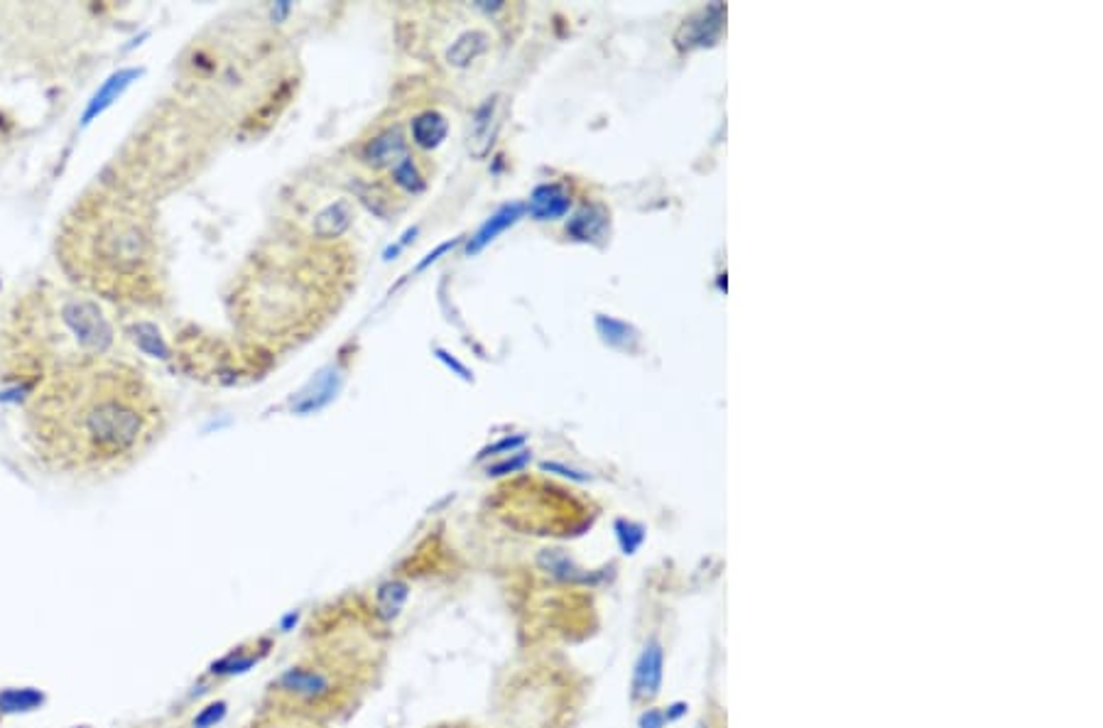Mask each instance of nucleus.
<instances>
[{"label": "nucleus", "instance_id": "obj_8", "mask_svg": "<svg viewBox=\"0 0 1103 728\" xmlns=\"http://www.w3.org/2000/svg\"><path fill=\"white\" fill-rule=\"evenodd\" d=\"M363 162L376 169L398 167L400 162L407 157V140L400 128H388L373 140H368L363 153H360Z\"/></svg>", "mask_w": 1103, "mask_h": 728}, {"label": "nucleus", "instance_id": "obj_18", "mask_svg": "<svg viewBox=\"0 0 1103 728\" xmlns=\"http://www.w3.org/2000/svg\"><path fill=\"white\" fill-rule=\"evenodd\" d=\"M596 327H598V334L604 337L605 344L611 346H628L630 341H636V331L630 329L628 324L618 322V319H611V316H598L596 319Z\"/></svg>", "mask_w": 1103, "mask_h": 728}, {"label": "nucleus", "instance_id": "obj_21", "mask_svg": "<svg viewBox=\"0 0 1103 728\" xmlns=\"http://www.w3.org/2000/svg\"><path fill=\"white\" fill-rule=\"evenodd\" d=\"M530 452H513L508 454V456H503L500 461H496V464H488V468H486V476L488 478H500V476H510V474H520L522 468L530 464Z\"/></svg>", "mask_w": 1103, "mask_h": 728}, {"label": "nucleus", "instance_id": "obj_17", "mask_svg": "<svg viewBox=\"0 0 1103 728\" xmlns=\"http://www.w3.org/2000/svg\"><path fill=\"white\" fill-rule=\"evenodd\" d=\"M45 701V697L37 690H5L0 691V712L16 713V712H32Z\"/></svg>", "mask_w": 1103, "mask_h": 728}, {"label": "nucleus", "instance_id": "obj_9", "mask_svg": "<svg viewBox=\"0 0 1103 728\" xmlns=\"http://www.w3.org/2000/svg\"><path fill=\"white\" fill-rule=\"evenodd\" d=\"M572 207V197L562 185L552 182V185H540L530 197L528 211L537 221H554L562 219Z\"/></svg>", "mask_w": 1103, "mask_h": 728}, {"label": "nucleus", "instance_id": "obj_4", "mask_svg": "<svg viewBox=\"0 0 1103 728\" xmlns=\"http://www.w3.org/2000/svg\"><path fill=\"white\" fill-rule=\"evenodd\" d=\"M503 115H506V101L500 93H493L490 99H486L481 106L476 108L471 125H468V153L476 160H486L488 153L498 140V133L503 128Z\"/></svg>", "mask_w": 1103, "mask_h": 728}, {"label": "nucleus", "instance_id": "obj_5", "mask_svg": "<svg viewBox=\"0 0 1103 728\" xmlns=\"http://www.w3.org/2000/svg\"><path fill=\"white\" fill-rule=\"evenodd\" d=\"M662 675H665V650L658 640H648L633 667L630 680V701L633 704H650L662 690Z\"/></svg>", "mask_w": 1103, "mask_h": 728}, {"label": "nucleus", "instance_id": "obj_16", "mask_svg": "<svg viewBox=\"0 0 1103 728\" xmlns=\"http://www.w3.org/2000/svg\"><path fill=\"white\" fill-rule=\"evenodd\" d=\"M605 223H608V216H605L604 209L584 207L582 211L569 221L567 233L569 236H574L576 241H594V238H598L604 233Z\"/></svg>", "mask_w": 1103, "mask_h": 728}, {"label": "nucleus", "instance_id": "obj_30", "mask_svg": "<svg viewBox=\"0 0 1103 728\" xmlns=\"http://www.w3.org/2000/svg\"><path fill=\"white\" fill-rule=\"evenodd\" d=\"M297 621H299L297 611H290V614L284 616V618H283V630H284V633H287V630L294 628V626H297Z\"/></svg>", "mask_w": 1103, "mask_h": 728}, {"label": "nucleus", "instance_id": "obj_15", "mask_svg": "<svg viewBox=\"0 0 1103 728\" xmlns=\"http://www.w3.org/2000/svg\"><path fill=\"white\" fill-rule=\"evenodd\" d=\"M537 564H540V569H542L544 574L562 579V582H589V574H584L582 569L576 567L574 562L569 560L564 552H560V550H544V552L537 557Z\"/></svg>", "mask_w": 1103, "mask_h": 728}, {"label": "nucleus", "instance_id": "obj_23", "mask_svg": "<svg viewBox=\"0 0 1103 728\" xmlns=\"http://www.w3.org/2000/svg\"><path fill=\"white\" fill-rule=\"evenodd\" d=\"M255 665V658H245V655H241V652H230L229 658H223L221 662H216L214 665V672H219V675H238V672H245V669H251V667Z\"/></svg>", "mask_w": 1103, "mask_h": 728}, {"label": "nucleus", "instance_id": "obj_7", "mask_svg": "<svg viewBox=\"0 0 1103 728\" xmlns=\"http://www.w3.org/2000/svg\"><path fill=\"white\" fill-rule=\"evenodd\" d=\"M721 23H723V5L713 3L709 8L699 10L697 16H691L690 20H684V25L677 32V47L682 49H691V47L713 45V39L719 37Z\"/></svg>", "mask_w": 1103, "mask_h": 728}, {"label": "nucleus", "instance_id": "obj_14", "mask_svg": "<svg viewBox=\"0 0 1103 728\" xmlns=\"http://www.w3.org/2000/svg\"><path fill=\"white\" fill-rule=\"evenodd\" d=\"M522 211H525V207L518 204V201H515V204H508V207H503V209H498L496 214L490 216L488 221L483 223L481 229L476 230V236L468 241V253H478L483 246H488L493 238L500 236L503 230L510 229V226L520 219Z\"/></svg>", "mask_w": 1103, "mask_h": 728}, {"label": "nucleus", "instance_id": "obj_2", "mask_svg": "<svg viewBox=\"0 0 1103 728\" xmlns=\"http://www.w3.org/2000/svg\"><path fill=\"white\" fill-rule=\"evenodd\" d=\"M57 261L74 287L103 305H143L157 294L153 219L115 187H93L70 209L57 233Z\"/></svg>", "mask_w": 1103, "mask_h": 728}, {"label": "nucleus", "instance_id": "obj_24", "mask_svg": "<svg viewBox=\"0 0 1103 728\" xmlns=\"http://www.w3.org/2000/svg\"><path fill=\"white\" fill-rule=\"evenodd\" d=\"M525 444V437H506L500 439V442H496V444L486 446L481 454H478V461L481 459H488V456H508V454H513L515 449H520V446Z\"/></svg>", "mask_w": 1103, "mask_h": 728}, {"label": "nucleus", "instance_id": "obj_28", "mask_svg": "<svg viewBox=\"0 0 1103 728\" xmlns=\"http://www.w3.org/2000/svg\"><path fill=\"white\" fill-rule=\"evenodd\" d=\"M687 713V704H682V701H677V704L667 706L665 709V716H667V723H672V721H680Z\"/></svg>", "mask_w": 1103, "mask_h": 728}, {"label": "nucleus", "instance_id": "obj_22", "mask_svg": "<svg viewBox=\"0 0 1103 728\" xmlns=\"http://www.w3.org/2000/svg\"><path fill=\"white\" fill-rule=\"evenodd\" d=\"M226 712H229V704H226V701H214V704L204 706V709L197 713V719H194V728H214L216 723H221V721L226 719Z\"/></svg>", "mask_w": 1103, "mask_h": 728}, {"label": "nucleus", "instance_id": "obj_26", "mask_svg": "<svg viewBox=\"0 0 1103 728\" xmlns=\"http://www.w3.org/2000/svg\"><path fill=\"white\" fill-rule=\"evenodd\" d=\"M542 468L544 471H560L562 476H569V478H574V481H586V478H589V476L579 474V471H574V468L562 466V464H550V461H544Z\"/></svg>", "mask_w": 1103, "mask_h": 728}, {"label": "nucleus", "instance_id": "obj_20", "mask_svg": "<svg viewBox=\"0 0 1103 728\" xmlns=\"http://www.w3.org/2000/svg\"><path fill=\"white\" fill-rule=\"evenodd\" d=\"M392 179H395L402 189H407V192H412V194H417L424 189V179H422L420 169L414 167V162L410 155H407L405 160L400 162L398 167H392Z\"/></svg>", "mask_w": 1103, "mask_h": 728}, {"label": "nucleus", "instance_id": "obj_29", "mask_svg": "<svg viewBox=\"0 0 1103 728\" xmlns=\"http://www.w3.org/2000/svg\"><path fill=\"white\" fill-rule=\"evenodd\" d=\"M456 243H459V241H449V243H444V246H439L437 251H434V253H429V255H427V261H422V262H420V268H417V270H424V268H427L429 262H434V261H437L439 255H442V253H446V251H449V248H454V246H456Z\"/></svg>", "mask_w": 1103, "mask_h": 728}, {"label": "nucleus", "instance_id": "obj_12", "mask_svg": "<svg viewBox=\"0 0 1103 728\" xmlns=\"http://www.w3.org/2000/svg\"><path fill=\"white\" fill-rule=\"evenodd\" d=\"M353 207L348 199H337L329 207H324L312 221V233L316 238H338L351 229Z\"/></svg>", "mask_w": 1103, "mask_h": 728}, {"label": "nucleus", "instance_id": "obj_1", "mask_svg": "<svg viewBox=\"0 0 1103 728\" xmlns=\"http://www.w3.org/2000/svg\"><path fill=\"white\" fill-rule=\"evenodd\" d=\"M160 398L145 373L113 356L35 385L23 407L25 439L47 468L71 476L121 471L162 430Z\"/></svg>", "mask_w": 1103, "mask_h": 728}, {"label": "nucleus", "instance_id": "obj_6", "mask_svg": "<svg viewBox=\"0 0 1103 728\" xmlns=\"http://www.w3.org/2000/svg\"><path fill=\"white\" fill-rule=\"evenodd\" d=\"M277 687L287 691L290 697L299 699V701H312V704L322 701L334 691L331 677L324 675L322 669H315V667H290V669H284L280 680H277Z\"/></svg>", "mask_w": 1103, "mask_h": 728}, {"label": "nucleus", "instance_id": "obj_25", "mask_svg": "<svg viewBox=\"0 0 1103 728\" xmlns=\"http://www.w3.org/2000/svg\"><path fill=\"white\" fill-rule=\"evenodd\" d=\"M665 726H667L665 709H645V712L637 716V728H665Z\"/></svg>", "mask_w": 1103, "mask_h": 728}, {"label": "nucleus", "instance_id": "obj_11", "mask_svg": "<svg viewBox=\"0 0 1103 728\" xmlns=\"http://www.w3.org/2000/svg\"><path fill=\"white\" fill-rule=\"evenodd\" d=\"M410 133H412V143L422 150H434L444 143L446 133H449V123L439 111H422L412 118L410 123Z\"/></svg>", "mask_w": 1103, "mask_h": 728}, {"label": "nucleus", "instance_id": "obj_13", "mask_svg": "<svg viewBox=\"0 0 1103 728\" xmlns=\"http://www.w3.org/2000/svg\"><path fill=\"white\" fill-rule=\"evenodd\" d=\"M407 598H410V586L402 579H388L376 591V616L385 623L398 621L400 614L405 611Z\"/></svg>", "mask_w": 1103, "mask_h": 728}, {"label": "nucleus", "instance_id": "obj_27", "mask_svg": "<svg viewBox=\"0 0 1103 728\" xmlns=\"http://www.w3.org/2000/svg\"><path fill=\"white\" fill-rule=\"evenodd\" d=\"M437 356H439V359H442V360H444V363H446V366H449V369H454V370H456V373H459L461 378H466V380H471V373H468V370L464 369V366H461L459 360L449 359V353H446V351H442V348H437Z\"/></svg>", "mask_w": 1103, "mask_h": 728}, {"label": "nucleus", "instance_id": "obj_3", "mask_svg": "<svg viewBox=\"0 0 1103 728\" xmlns=\"http://www.w3.org/2000/svg\"><path fill=\"white\" fill-rule=\"evenodd\" d=\"M115 338L101 299L74 284H32L0 316V378L32 391L61 370L111 356Z\"/></svg>", "mask_w": 1103, "mask_h": 728}, {"label": "nucleus", "instance_id": "obj_19", "mask_svg": "<svg viewBox=\"0 0 1103 728\" xmlns=\"http://www.w3.org/2000/svg\"><path fill=\"white\" fill-rule=\"evenodd\" d=\"M616 537H618L623 554H636L645 540V528L643 525H637V522L618 520L616 522Z\"/></svg>", "mask_w": 1103, "mask_h": 728}, {"label": "nucleus", "instance_id": "obj_10", "mask_svg": "<svg viewBox=\"0 0 1103 728\" xmlns=\"http://www.w3.org/2000/svg\"><path fill=\"white\" fill-rule=\"evenodd\" d=\"M490 35L486 30H464L446 49V64L452 70H466L471 64L488 52Z\"/></svg>", "mask_w": 1103, "mask_h": 728}]
</instances>
